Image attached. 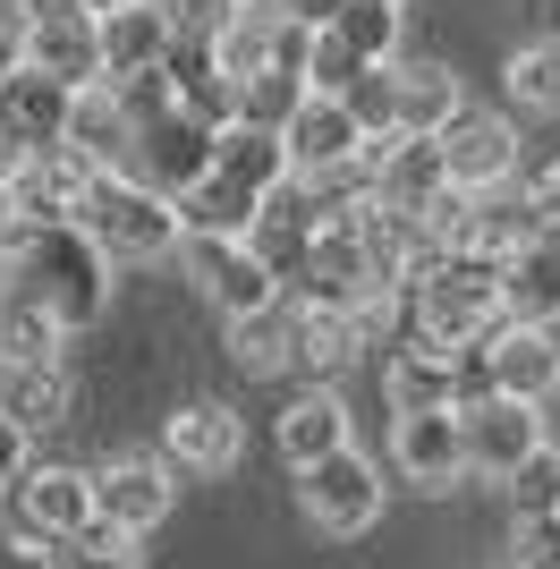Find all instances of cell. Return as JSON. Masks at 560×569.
I'll use <instances>...</instances> for the list:
<instances>
[{
    "label": "cell",
    "mask_w": 560,
    "mask_h": 569,
    "mask_svg": "<svg viewBox=\"0 0 560 569\" xmlns=\"http://www.w3.org/2000/svg\"><path fill=\"white\" fill-rule=\"evenodd\" d=\"M0 272H9V289H18L26 307H43L60 332H93L102 315H111V263L93 256L77 230H26L9 256H0Z\"/></svg>",
    "instance_id": "1"
},
{
    "label": "cell",
    "mask_w": 560,
    "mask_h": 569,
    "mask_svg": "<svg viewBox=\"0 0 560 569\" xmlns=\"http://www.w3.org/2000/svg\"><path fill=\"white\" fill-rule=\"evenodd\" d=\"M408 315H417L408 332L433 340L442 357L484 349V340L501 332V263L467 256V247H442V256L408 281Z\"/></svg>",
    "instance_id": "2"
},
{
    "label": "cell",
    "mask_w": 560,
    "mask_h": 569,
    "mask_svg": "<svg viewBox=\"0 0 560 569\" xmlns=\"http://www.w3.org/2000/svg\"><path fill=\"white\" fill-rule=\"evenodd\" d=\"M69 230L86 238L111 272L119 263H162L170 247H179V213H170L153 188H137L128 170H93L86 196H77V213H69Z\"/></svg>",
    "instance_id": "3"
},
{
    "label": "cell",
    "mask_w": 560,
    "mask_h": 569,
    "mask_svg": "<svg viewBox=\"0 0 560 569\" xmlns=\"http://www.w3.org/2000/svg\"><path fill=\"white\" fill-rule=\"evenodd\" d=\"M86 527H93L86 468H69V459H26V476L9 485V536L60 552L69 536H86Z\"/></svg>",
    "instance_id": "4"
},
{
    "label": "cell",
    "mask_w": 560,
    "mask_h": 569,
    "mask_svg": "<svg viewBox=\"0 0 560 569\" xmlns=\"http://www.w3.org/2000/svg\"><path fill=\"white\" fill-rule=\"evenodd\" d=\"M433 153H442L450 196H492L518 179V119L510 111H450L433 128Z\"/></svg>",
    "instance_id": "5"
},
{
    "label": "cell",
    "mask_w": 560,
    "mask_h": 569,
    "mask_svg": "<svg viewBox=\"0 0 560 569\" xmlns=\"http://www.w3.org/2000/svg\"><path fill=\"white\" fill-rule=\"evenodd\" d=\"M86 493H93V527L137 545V536H153L179 510V476L162 459H102V468H86Z\"/></svg>",
    "instance_id": "6"
},
{
    "label": "cell",
    "mask_w": 560,
    "mask_h": 569,
    "mask_svg": "<svg viewBox=\"0 0 560 569\" xmlns=\"http://www.w3.org/2000/svg\"><path fill=\"white\" fill-rule=\"evenodd\" d=\"M298 510H306V527H323V536H366V527L382 519V468H373L357 442L314 459V468L298 476Z\"/></svg>",
    "instance_id": "7"
},
{
    "label": "cell",
    "mask_w": 560,
    "mask_h": 569,
    "mask_svg": "<svg viewBox=\"0 0 560 569\" xmlns=\"http://www.w3.org/2000/svg\"><path fill=\"white\" fill-rule=\"evenodd\" d=\"M119 170H128L137 188H153L162 204H179L187 188H204V170H212V128H196V119H179V111L144 119Z\"/></svg>",
    "instance_id": "8"
},
{
    "label": "cell",
    "mask_w": 560,
    "mask_h": 569,
    "mask_svg": "<svg viewBox=\"0 0 560 569\" xmlns=\"http://www.w3.org/2000/svg\"><path fill=\"white\" fill-rule=\"evenodd\" d=\"M187 256V281H196V298H204L221 323H238V315H263L280 298V281L263 272L256 256H247V238H179Z\"/></svg>",
    "instance_id": "9"
},
{
    "label": "cell",
    "mask_w": 560,
    "mask_h": 569,
    "mask_svg": "<svg viewBox=\"0 0 560 569\" xmlns=\"http://www.w3.org/2000/svg\"><path fill=\"white\" fill-rule=\"evenodd\" d=\"M86 179H93V162L69 153V144H51V153H34V162H0V188H9V221H18V238L26 230H69Z\"/></svg>",
    "instance_id": "10"
},
{
    "label": "cell",
    "mask_w": 560,
    "mask_h": 569,
    "mask_svg": "<svg viewBox=\"0 0 560 569\" xmlns=\"http://www.w3.org/2000/svg\"><path fill=\"white\" fill-rule=\"evenodd\" d=\"M459 451H467V476L510 485L518 468L543 459V426H536V408H518V400H476V408H459Z\"/></svg>",
    "instance_id": "11"
},
{
    "label": "cell",
    "mask_w": 560,
    "mask_h": 569,
    "mask_svg": "<svg viewBox=\"0 0 560 569\" xmlns=\"http://www.w3.org/2000/svg\"><path fill=\"white\" fill-rule=\"evenodd\" d=\"M247 459V417L230 400H179L162 417V468L170 476H230Z\"/></svg>",
    "instance_id": "12"
},
{
    "label": "cell",
    "mask_w": 560,
    "mask_h": 569,
    "mask_svg": "<svg viewBox=\"0 0 560 569\" xmlns=\"http://www.w3.org/2000/svg\"><path fill=\"white\" fill-rule=\"evenodd\" d=\"M357 119L340 111V94H306L298 111H289V128H280V162H289V179H306V188H323V179H349L357 170Z\"/></svg>",
    "instance_id": "13"
},
{
    "label": "cell",
    "mask_w": 560,
    "mask_h": 569,
    "mask_svg": "<svg viewBox=\"0 0 560 569\" xmlns=\"http://www.w3.org/2000/svg\"><path fill=\"white\" fill-rule=\"evenodd\" d=\"M323 196L306 188V179H280L272 196H263V213L247 221V256L263 263V272H272L280 289L298 281V263H306V247H314V230H323Z\"/></svg>",
    "instance_id": "14"
},
{
    "label": "cell",
    "mask_w": 560,
    "mask_h": 569,
    "mask_svg": "<svg viewBox=\"0 0 560 569\" xmlns=\"http://www.w3.org/2000/svg\"><path fill=\"white\" fill-rule=\"evenodd\" d=\"M60 128H69V94H60L51 77H34V69L0 77V162H34V153H51Z\"/></svg>",
    "instance_id": "15"
},
{
    "label": "cell",
    "mask_w": 560,
    "mask_h": 569,
    "mask_svg": "<svg viewBox=\"0 0 560 569\" xmlns=\"http://www.w3.org/2000/svg\"><path fill=\"white\" fill-rule=\"evenodd\" d=\"M93 51H102V86H128V77H153L170 60V18L153 0H128L111 18H93Z\"/></svg>",
    "instance_id": "16"
},
{
    "label": "cell",
    "mask_w": 560,
    "mask_h": 569,
    "mask_svg": "<svg viewBox=\"0 0 560 569\" xmlns=\"http://www.w3.org/2000/svg\"><path fill=\"white\" fill-rule=\"evenodd\" d=\"M18 69L51 77L60 94H86V86H102L93 18H77V9H60V18H34V26H26V60H18Z\"/></svg>",
    "instance_id": "17"
},
{
    "label": "cell",
    "mask_w": 560,
    "mask_h": 569,
    "mask_svg": "<svg viewBox=\"0 0 560 569\" xmlns=\"http://www.w3.org/2000/svg\"><path fill=\"white\" fill-rule=\"evenodd\" d=\"M391 459L408 485L424 493H450L467 476V451H459V408H424V417H399L391 426Z\"/></svg>",
    "instance_id": "18"
},
{
    "label": "cell",
    "mask_w": 560,
    "mask_h": 569,
    "mask_svg": "<svg viewBox=\"0 0 560 569\" xmlns=\"http://www.w3.org/2000/svg\"><path fill=\"white\" fill-rule=\"evenodd\" d=\"M552 315H560V221H552V230H536L510 263H501V323L543 332Z\"/></svg>",
    "instance_id": "19"
},
{
    "label": "cell",
    "mask_w": 560,
    "mask_h": 569,
    "mask_svg": "<svg viewBox=\"0 0 560 569\" xmlns=\"http://www.w3.org/2000/svg\"><path fill=\"white\" fill-rule=\"evenodd\" d=\"M450 111H467L450 60H391V137H433Z\"/></svg>",
    "instance_id": "20"
},
{
    "label": "cell",
    "mask_w": 560,
    "mask_h": 569,
    "mask_svg": "<svg viewBox=\"0 0 560 569\" xmlns=\"http://www.w3.org/2000/svg\"><path fill=\"white\" fill-rule=\"evenodd\" d=\"M382 400H391V417H424V408H459V375H450V357L433 349V340H399L391 357H382Z\"/></svg>",
    "instance_id": "21"
},
{
    "label": "cell",
    "mask_w": 560,
    "mask_h": 569,
    "mask_svg": "<svg viewBox=\"0 0 560 569\" xmlns=\"http://www.w3.org/2000/svg\"><path fill=\"white\" fill-rule=\"evenodd\" d=\"M484 375H492V400H518V408H536L543 391L560 382V357L543 332H527V323H501V332L484 340Z\"/></svg>",
    "instance_id": "22"
},
{
    "label": "cell",
    "mask_w": 560,
    "mask_h": 569,
    "mask_svg": "<svg viewBox=\"0 0 560 569\" xmlns=\"http://www.w3.org/2000/svg\"><path fill=\"white\" fill-rule=\"evenodd\" d=\"M272 442H280V459H289V468L306 476L314 459L349 451V400H340V391H298V400L280 408Z\"/></svg>",
    "instance_id": "23"
},
{
    "label": "cell",
    "mask_w": 560,
    "mask_h": 569,
    "mask_svg": "<svg viewBox=\"0 0 560 569\" xmlns=\"http://www.w3.org/2000/svg\"><path fill=\"white\" fill-rule=\"evenodd\" d=\"M357 349H366V332H357L349 315H306L298 307V340H289V375L306 382V391H331V382L357 366Z\"/></svg>",
    "instance_id": "24"
},
{
    "label": "cell",
    "mask_w": 560,
    "mask_h": 569,
    "mask_svg": "<svg viewBox=\"0 0 560 569\" xmlns=\"http://www.w3.org/2000/svg\"><path fill=\"white\" fill-rule=\"evenodd\" d=\"M60 144L86 153L93 170H119V162H128V144H137V128H128V111H119L111 86H86V94H69V128H60Z\"/></svg>",
    "instance_id": "25"
},
{
    "label": "cell",
    "mask_w": 560,
    "mask_h": 569,
    "mask_svg": "<svg viewBox=\"0 0 560 569\" xmlns=\"http://www.w3.org/2000/svg\"><path fill=\"white\" fill-rule=\"evenodd\" d=\"M527 238H536V213H527V196H518V188L467 196V213H459V247H467V256L510 263L518 247H527Z\"/></svg>",
    "instance_id": "26"
},
{
    "label": "cell",
    "mask_w": 560,
    "mask_h": 569,
    "mask_svg": "<svg viewBox=\"0 0 560 569\" xmlns=\"http://www.w3.org/2000/svg\"><path fill=\"white\" fill-rule=\"evenodd\" d=\"M501 94L527 119H560V34H536V43L501 51Z\"/></svg>",
    "instance_id": "27"
},
{
    "label": "cell",
    "mask_w": 560,
    "mask_h": 569,
    "mask_svg": "<svg viewBox=\"0 0 560 569\" xmlns=\"http://www.w3.org/2000/svg\"><path fill=\"white\" fill-rule=\"evenodd\" d=\"M0 417L34 442L43 426H69V375L60 366H9L0 375Z\"/></svg>",
    "instance_id": "28"
},
{
    "label": "cell",
    "mask_w": 560,
    "mask_h": 569,
    "mask_svg": "<svg viewBox=\"0 0 560 569\" xmlns=\"http://www.w3.org/2000/svg\"><path fill=\"white\" fill-rule=\"evenodd\" d=\"M289 340H298V307H289V298H272L263 315H238L221 349H230L238 375H289Z\"/></svg>",
    "instance_id": "29"
},
{
    "label": "cell",
    "mask_w": 560,
    "mask_h": 569,
    "mask_svg": "<svg viewBox=\"0 0 560 569\" xmlns=\"http://www.w3.org/2000/svg\"><path fill=\"white\" fill-rule=\"evenodd\" d=\"M272 34H280V9H272V0H256V9H238V18L204 43V60L230 77V86H247V77L272 69Z\"/></svg>",
    "instance_id": "30"
},
{
    "label": "cell",
    "mask_w": 560,
    "mask_h": 569,
    "mask_svg": "<svg viewBox=\"0 0 560 569\" xmlns=\"http://www.w3.org/2000/svg\"><path fill=\"white\" fill-rule=\"evenodd\" d=\"M60 357H69V332L9 289V298H0V375H9V366H60Z\"/></svg>",
    "instance_id": "31"
},
{
    "label": "cell",
    "mask_w": 560,
    "mask_h": 569,
    "mask_svg": "<svg viewBox=\"0 0 560 569\" xmlns=\"http://www.w3.org/2000/svg\"><path fill=\"white\" fill-rule=\"evenodd\" d=\"M331 34H340V51H349L357 69H391L399 60V9H382V0H349Z\"/></svg>",
    "instance_id": "32"
},
{
    "label": "cell",
    "mask_w": 560,
    "mask_h": 569,
    "mask_svg": "<svg viewBox=\"0 0 560 569\" xmlns=\"http://www.w3.org/2000/svg\"><path fill=\"white\" fill-rule=\"evenodd\" d=\"M298 102H306L298 77H272V69H263V77H247V86H238V128H263V137H280Z\"/></svg>",
    "instance_id": "33"
},
{
    "label": "cell",
    "mask_w": 560,
    "mask_h": 569,
    "mask_svg": "<svg viewBox=\"0 0 560 569\" xmlns=\"http://www.w3.org/2000/svg\"><path fill=\"white\" fill-rule=\"evenodd\" d=\"M153 9L170 18V43H187V51H204L212 34L238 18V0H153Z\"/></svg>",
    "instance_id": "34"
},
{
    "label": "cell",
    "mask_w": 560,
    "mask_h": 569,
    "mask_svg": "<svg viewBox=\"0 0 560 569\" xmlns=\"http://www.w3.org/2000/svg\"><path fill=\"white\" fill-rule=\"evenodd\" d=\"M51 569H137V552L119 545L111 527H86V536H69V545L51 552Z\"/></svg>",
    "instance_id": "35"
},
{
    "label": "cell",
    "mask_w": 560,
    "mask_h": 569,
    "mask_svg": "<svg viewBox=\"0 0 560 569\" xmlns=\"http://www.w3.org/2000/svg\"><path fill=\"white\" fill-rule=\"evenodd\" d=\"M510 493H518V519H552V510H560V459L543 451L536 468H518Z\"/></svg>",
    "instance_id": "36"
},
{
    "label": "cell",
    "mask_w": 560,
    "mask_h": 569,
    "mask_svg": "<svg viewBox=\"0 0 560 569\" xmlns=\"http://www.w3.org/2000/svg\"><path fill=\"white\" fill-rule=\"evenodd\" d=\"M357 60L340 51V34H314V51H306V94H349Z\"/></svg>",
    "instance_id": "37"
},
{
    "label": "cell",
    "mask_w": 560,
    "mask_h": 569,
    "mask_svg": "<svg viewBox=\"0 0 560 569\" xmlns=\"http://www.w3.org/2000/svg\"><path fill=\"white\" fill-rule=\"evenodd\" d=\"M518 196H527V213H536V230H552V221H560V162L543 170V179H527Z\"/></svg>",
    "instance_id": "38"
},
{
    "label": "cell",
    "mask_w": 560,
    "mask_h": 569,
    "mask_svg": "<svg viewBox=\"0 0 560 569\" xmlns=\"http://www.w3.org/2000/svg\"><path fill=\"white\" fill-rule=\"evenodd\" d=\"M26 459H34V442H26V433L9 426V417H0V501H9V485L26 476Z\"/></svg>",
    "instance_id": "39"
},
{
    "label": "cell",
    "mask_w": 560,
    "mask_h": 569,
    "mask_svg": "<svg viewBox=\"0 0 560 569\" xmlns=\"http://www.w3.org/2000/svg\"><path fill=\"white\" fill-rule=\"evenodd\" d=\"M26 60V18H9V9H0V77L18 69Z\"/></svg>",
    "instance_id": "40"
},
{
    "label": "cell",
    "mask_w": 560,
    "mask_h": 569,
    "mask_svg": "<svg viewBox=\"0 0 560 569\" xmlns=\"http://www.w3.org/2000/svg\"><path fill=\"white\" fill-rule=\"evenodd\" d=\"M0 569H51L43 545H18V536H0Z\"/></svg>",
    "instance_id": "41"
},
{
    "label": "cell",
    "mask_w": 560,
    "mask_h": 569,
    "mask_svg": "<svg viewBox=\"0 0 560 569\" xmlns=\"http://www.w3.org/2000/svg\"><path fill=\"white\" fill-rule=\"evenodd\" d=\"M0 9H9V18H26V26H34V18H60L69 0H0Z\"/></svg>",
    "instance_id": "42"
},
{
    "label": "cell",
    "mask_w": 560,
    "mask_h": 569,
    "mask_svg": "<svg viewBox=\"0 0 560 569\" xmlns=\"http://www.w3.org/2000/svg\"><path fill=\"white\" fill-rule=\"evenodd\" d=\"M77 18H111V9H128V0H69Z\"/></svg>",
    "instance_id": "43"
},
{
    "label": "cell",
    "mask_w": 560,
    "mask_h": 569,
    "mask_svg": "<svg viewBox=\"0 0 560 569\" xmlns=\"http://www.w3.org/2000/svg\"><path fill=\"white\" fill-rule=\"evenodd\" d=\"M18 247V221H9V188H0V256Z\"/></svg>",
    "instance_id": "44"
},
{
    "label": "cell",
    "mask_w": 560,
    "mask_h": 569,
    "mask_svg": "<svg viewBox=\"0 0 560 569\" xmlns=\"http://www.w3.org/2000/svg\"><path fill=\"white\" fill-rule=\"evenodd\" d=\"M382 9H408V0H382Z\"/></svg>",
    "instance_id": "45"
}]
</instances>
